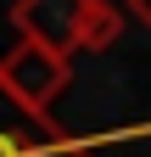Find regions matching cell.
<instances>
[{
    "label": "cell",
    "mask_w": 151,
    "mask_h": 157,
    "mask_svg": "<svg viewBox=\"0 0 151 157\" xmlns=\"http://www.w3.org/2000/svg\"><path fill=\"white\" fill-rule=\"evenodd\" d=\"M67 78H73L67 56L34 45V39H17V45L0 56V90H6L23 112H34V118H50L56 95L67 90Z\"/></svg>",
    "instance_id": "1"
},
{
    "label": "cell",
    "mask_w": 151,
    "mask_h": 157,
    "mask_svg": "<svg viewBox=\"0 0 151 157\" xmlns=\"http://www.w3.org/2000/svg\"><path fill=\"white\" fill-rule=\"evenodd\" d=\"M90 6H95V0H17L11 6V28L23 39H34V45L56 51V56H73Z\"/></svg>",
    "instance_id": "2"
},
{
    "label": "cell",
    "mask_w": 151,
    "mask_h": 157,
    "mask_svg": "<svg viewBox=\"0 0 151 157\" xmlns=\"http://www.w3.org/2000/svg\"><path fill=\"white\" fill-rule=\"evenodd\" d=\"M95 146L67 140L56 118H34L0 90V157H90Z\"/></svg>",
    "instance_id": "3"
},
{
    "label": "cell",
    "mask_w": 151,
    "mask_h": 157,
    "mask_svg": "<svg viewBox=\"0 0 151 157\" xmlns=\"http://www.w3.org/2000/svg\"><path fill=\"white\" fill-rule=\"evenodd\" d=\"M123 11H129V17H140V23L151 28V0H123Z\"/></svg>",
    "instance_id": "4"
}]
</instances>
